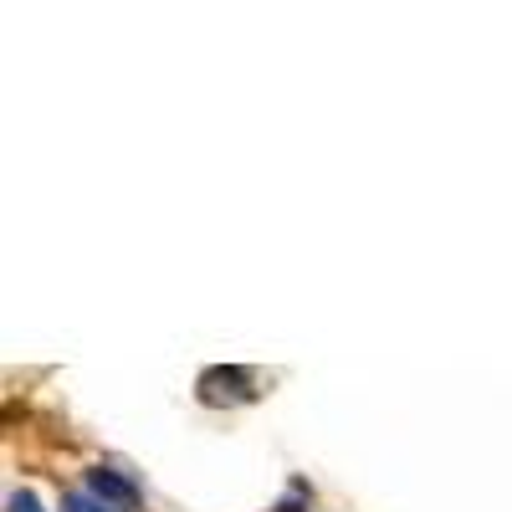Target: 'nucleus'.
I'll list each match as a JSON object with an SVG mask.
<instances>
[{
	"label": "nucleus",
	"instance_id": "obj_1",
	"mask_svg": "<svg viewBox=\"0 0 512 512\" xmlns=\"http://www.w3.org/2000/svg\"><path fill=\"white\" fill-rule=\"evenodd\" d=\"M195 390H200V405H246L256 400V379L241 364H216L195 379Z\"/></svg>",
	"mask_w": 512,
	"mask_h": 512
},
{
	"label": "nucleus",
	"instance_id": "obj_2",
	"mask_svg": "<svg viewBox=\"0 0 512 512\" xmlns=\"http://www.w3.org/2000/svg\"><path fill=\"white\" fill-rule=\"evenodd\" d=\"M88 492L103 497L113 512H134V507L144 502L139 482H128L123 472H113V466H93V472H88Z\"/></svg>",
	"mask_w": 512,
	"mask_h": 512
},
{
	"label": "nucleus",
	"instance_id": "obj_3",
	"mask_svg": "<svg viewBox=\"0 0 512 512\" xmlns=\"http://www.w3.org/2000/svg\"><path fill=\"white\" fill-rule=\"evenodd\" d=\"M62 512H113V507H108L103 497H93L88 487H82V492H67V497H62Z\"/></svg>",
	"mask_w": 512,
	"mask_h": 512
},
{
	"label": "nucleus",
	"instance_id": "obj_4",
	"mask_svg": "<svg viewBox=\"0 0 512 512\" xmlns=\"http://www.w3.org/2000/svg\"><path fill=\"white\" fill-rule=\"evenodd\" d=\"M308 502H313V492H308V482H292L287 487V497L272 507V512H308Z\"/></svg>",
	"mask_w": 512,
	"mask_h": 512
},
{
	"label": "nucleus",
	"instance_id": "obj_5",
	"mask_svg": "<svg viewBox=\"0 0 512 512\" xmlns=\"http://www.w3.org/2000/svg\"><path fill=\"white\" fill-rule=\"evenodd\" d=\"M6 512H41V502H36L31 492H11V497H6Z\"/></svg>",
	"mask_w": 512,
	"mask_h": 512
}]
</instances>
